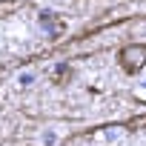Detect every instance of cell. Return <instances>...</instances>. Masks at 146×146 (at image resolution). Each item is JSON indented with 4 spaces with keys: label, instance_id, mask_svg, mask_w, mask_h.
I'll return each instance as SVG.
<instances>
[{
    "label": "cell",
    "instance_id": "1",
    "mask_svg": "<svg viewBox=\"0 0 146 146\" xmlns=\"http://www.w3.org/2000/svg\"><path fill=\"white\" fill-rule=\"evenodd\" d=\"M117 60L123 66V72L129 75H137V72L146 66V43H129L117 52Z\"/></svg>",
    "mask_w": 146,
    "mask_h": 146
},
{
    "label": "cell",
    "instance_id": "2",
    "mask_svg": "<svg viewBox=\"0 0 146 146\" xmlns=\"http://www.w3.org/2000/svg\"><path fill=\"white\" fill-rule=\"evenodd\" d=\"M40 26H43V29H46L52 37L57 35V26H54V17H52V12H43V15H40Z\"/></svg>",
    "mask_w": 146,
    "mask_h": 146
},
{
    "label": "cell",
    "instance_id": "3",
    "mask_svg": "<svg viewBox=\"0 0 146 146\" xmlns=\"http://www.w3.org/2000/svg\"><path fill=\"white\" fill-rule=\"evenodd\" d=\"M17 83H20V86H32V75H23V78H17Z\"/></svg>",
    "mask_w": 146,
    "mask_h": 146
},
{
    "label": "cell",
    "instance_id": "4",
    "mask_svg": "<svg viewBox=\"0 0 146 146\" xmlns=\"http://www.w3.org/2000/svg\"><path fill=\"white\" fill-rule=\"evenodd\" d=\"M143 86H146V80H143Z\"/></svg>",
    "mask_w": 146,
    "mask_h": 146
}]
</instances>
